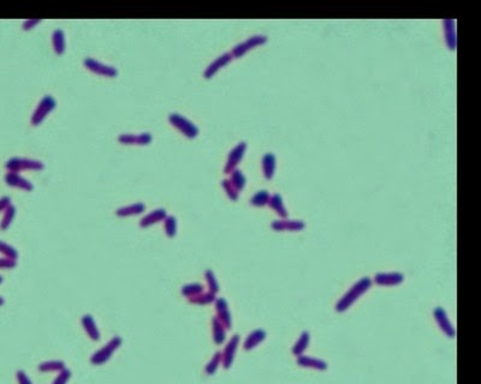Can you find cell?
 <instances>
[{
    "label": "cell",
    "mask_w": 481,
    "mask_h": 384,
    "mask_svg": "<svg viewBox=\"0 0 481 384\" xmlns=\"http://www.w3.org/2000/svg\"><path fill=\"white\" fill-rule=\"evenodd\" d=\"M57 106V101L53 96L51 95H45L43 99L40 100V102L37 103L36 108L34 109V112L32 114V118H30V123L32 125L36 126L43 122V120L46 118L48 114H50L52 110L55 108Z\"/></svg>",
    "instance_id": "obj_4"
},
{
    "label": "cell",
    "mask_w": 481,
    "mask_h": 384,
    "mask_svg": "<svg viewBox=\"0 0 481 384\" xmlns=\"http://www.w3.org/2000/svg\"><path fill=\"white\" fill-rule=\"evenodd\" d=\"M4 179H5L6 184H8L9 186H12V188L24 190V191H32V190L34 189L32 183L17 172H8L5 174Z\"/></svg>",
    "instance_id": "obj_8"
},
{
    "label": "cell",
    "mask_w": 481,
    "mask_h": 384,
    "mask_svg": "<svg viewBox=\"0 0 481 384\" xmlns=\"http://www.w3.org/2000/svg\"><path fill=\"white\" fill-rule=\"evenodd\" d=\"M223 186H224L225 191H226V193L229 195V197L231 199H237L238 191L234 188V185L231 184L230 180H224L223 182Z\"/></svg>",
    "instance_id": "obj_33"
},
{
    "label": "cell",
    "mask_w": 481,
    "mask_h": 384,
    "mask_svg": "<svg viewBox=\"0 0 481 384\" xmlns=\"http://www.w3.org/2000/svg\"><path fill=\"white\" fill-rule=\"evenodd\" d=\"M16 379H17V383H18V384H33V382L29 378V376H28L27 373L23 371V370H19V371H17Z\"/></svg>",
    "instance_id": "obj_34"
},
{
    "label": "cell",
    "mask_w": 481,
    "mask_h": 384,
    "mask_svg": "<svg viewBox=\"0 0 481 384\" xmlns=\"http://www.w3.org/2000/svg\"><path fill=\"white\" fill-rule=\"evenodd\" d=\"M0 254L6 258L13 259V261H17V258H18V252L16 249L3 240H0Z\"/></svg>",
    "instance_id": "obj_28"
},
{
    "label": "cell",
    "mask_w": 481,
    "mask_h": 384,
    "mask_svg": "<svg viewBox=\"0 0 481 384\" xmlns=\"http://www.w3.org/2000/svg\"><path fill=\"white\" fill-rule=\"evenodd\" d=\"M181 292H182L183 296L185 297V298L189 299V298H193V297L197 296V294L202 293L203 292V286L201 285V283H196V282L186 283V285H184L182 287Z\"/></svg>",
    "instance_id": "obj_24"
},
{
    "label": "cell",
    "mask_w": 481,
    "mask_h": 384,
    "mask_svg": "<svg viewBox=\"0 0 481 384\" xmlns=\"http://www.w3.org/2000/svg\"><path fill=\"white\" fill-rule=\"evenodd\" d=\"M144 210H146V206H144V203L137 202V203L129 204V206L120 207V208L117 209L116 214L119 217H127V216H133V215H140V214H142Z\"/></svg>",
    "instance_id": "obj_16"
},
{
    "label": "cell",
    "mask_w": 481,
    "mask_h": 384,
    "mask_svg": "<svg viewBox=\"0 0 481 384\" xmlns=\"http://www.w3.org/2000/svg\"><path fill=\"white\" fill-rule=\"evenodd\" d=\"M3 283V276H0V285Z\"/></svg>",
    "instance_id": "obj_40"
},
{
    "label": "cell",
    "mask_w": 481,
    "mask_h": 384,
    "mask_svg": "<svg viewBox=\"0 0 481 384\" xmlns=\"http://www.w3.org/2000/svg\"><path fill=\"white\" fill-rule=\"evenodd\" d=\"M10 204H11V198H10L9 196L0 197V213L4 212V210L8 208Z\"/></svg>",
    "instance_id": "obj_38"
},
{
    "label": "cell",
    "mask_w": 481,
    "mask_h": 384,
    "mask_svg": "<svg viewBox=\"0 0 481 384\" xmlns=\"http://www.w3.org/2000/svg\"><path fill=\"white\" fill-rule=\"evenodd\" d=\"M253 204H257V206H262L266 202V192H260L258 193L257 196H254L253 198Z\"/></svg>",
    "instance_id": "obj_36"
},
{
    "label": "cell",
    "mask_w": 481,
    "mask_h": 384,
    "mask_svg": "<svg viewBox=\"0 0 481 384\" xmlns=\"http://www.w3.org/2000/svg\"><path fill=\"white\" fill-rule=\"evenodd\" d=\"M52 44L57 54H63L65 52V34L61 29H55L52 33Z\"/></svg>",
    "instance_id": "obj_19"
},
{
    "label": "cell",
    "mask_w": 481,
    "mask_h": 384,
    "mask_svg": "<svg viewBox=\"0 0 481 384\" xmlns=\"http://www.w3.org/2000/svg\"><path fill=\"white\" fill-rule=\"evenodd\" d=\"M40 20L39 18H32V19H27L26 22H23L22 24V27H23V29L24 30H29V29H32V28L34 26H36L37 23H40Z\"/></svg>",
    "instance_id": "obj_37"
},
{
    "label": "cell",
    "mask_w": 481,
    "mask_h": 384,
    "mask_svg": "<svg viewBox=\"0 0 481 384\" xmlns=\"http://www.w3.org/2000/svg\"><path fill=\"white\" fill-rule=\"evenodd\" d=\"M231 184L234 185V188L237 190V191H240V190L243 189V186H244V176L243 174H242V173L240 171H234L233 173V175H231V180H230Z\"/></svg>",
    "instance_id": "obj_31"
},
{
    "label": "cell",
    "mask_w": 481,
    "mask_h": 384,
    "mask_svg": "<svg viewBox=\"0 0 481 384\" xmlns=\"http://www.w3.org/2000/svg\"><path fill=\"white\" fill-rule=\"evenodd\" d=\"M309 341H310V334L308 333V331H303V333L301 334V336L299 337V340L296 341V344L294 345L292 354L296 355V357L303 355V353L306 352L308 346H309Z\"/></svg>",
    "instance_id": "obj_18"
},
{
    "label": "cell",
    "mask_w": 481,
    "mask_h": 384,
    "mask_svg": "<svg viewBox=\"0 0 481 384\" xmlns=\"http://www.w3.org/2000/svg\"><path fill=\"white\" fill-rule=\"evenodd\" d=\"M242 156V150H241V147H237L236 149L231 151V154H230V156H229V160H227V164H226V167H225V172H230V171H233L235 166H236V164L238 161H240V159Z\"/></svg>",
    "instance_id": "obj_29"
},
{
    "label": "cell",
    "mask_w": 481,
    "mask_h": 384,
    "mask_svg": "<svg viewBox=\"0 0 481 384\" xmlns=\"http://www.w3.org/2000/svg\"><path fill=\"white\" fill-rule=\"evenodd\" d=\"M238 345H240V335H234L225 346L224 351L221 353V365L224 369L227 370L233 366Z\"/></svg>",
    "instance_id": "obj_7"
},
{
    "label": "cell",
    "mask_w": 481,
    "mask_h": 384,
    "mask_svg": "<svg viewBox=\"0 0 481 384\" xmlns=\"http://www.w3.org/2000/svg\"><path fill=\"white\" fill-rule=\"evenodd\" d=\"M221 364V352H216L213 354V357L211 358V360L207 363L206 368H205V373L208 376H212L217 372L218 368H219Z\"/></svg>",
    "instance_id": "obj_25"
},
{
    "label": "cell",
    "mask_w": 481,
    "mask_h": 384,
    "mask_svg": "<svg viewBox=\"0 0 481 384\" xmlns=\"http://www.w3.org/2000/svg\"><path fill=\"white\" fill-rule=\"evenodd\" d=\"M297 364L302 366V368L314 369L318 370V371H325V370L328 368L327 364L324 360H321L319 358L308 357V355H300V357H297Z\"/></svg>",
    "instance_id": "obj_12"
},
{
    "label": "cell",
    "mask_w": 481,
    "mask_h": 384,
    "mask_svg": "<svg viewBox=\"0 0 481 384\" xmlns=\"http://www.w3.org/2000/svg\"><path fill=\"white\" fill-rule=\"evenodd\" d=\"M205 278H206L207 285H208L210 292H212L214 294L219 292V283H218L216 276H214V274H213V272L212 270H206Z\"/></svg>",
    "instance_id": "obj_30"
},
{
    "label": "cell",
    "mask_w": 481,
    "mask_h": 384,
    "mask_svg": "<svg viewBox=\"0 0 481 384\" xmlns=\"http://www.w3.org/2000/svg\"><path fill=\"white\" fill-rule=\"evenodd\" d=\"M81 324H82L83 329H85L86 333H87L88 336L91 337L93 341L100 340L99 328L98 326H96L95 320L91 316V314H85V316L81 318Z\"/></svg>",
    "instance_id": "obj_13"
},
{
    "label": "cell",
    "mask_w": 481,
    "mask_h": 384,
    "mask_svg": "<svg viewBox=\"0 0 481 384\" xmlns=\"http://www.w3.org/2000/svg\"><path fill=\"white\" fill-rule=\"evenodd\" d=\"M188 302L194 305H208V304L216 302V294L212 292H202L197 296L189 298Z\"/></svg>",
    "instance_id": "obj_21"
},
{
    "label": "cell",
    "mask_w": 481,
    "mask_h": 384,
    "mask_svg": "<svg viewBox=\"0 0 481 384\" xmlns=\"http://www.w3.org/2000/svg\"><path fill=\"white\" fill-rule=\"evenodd\" d=\"M165 233L169 238H174L177 233V219L174 215H168L164 220Z\"/></svg>",
    "instance_id": "obj_26"
},
{
    "label": "cell",
    "mask_w": 481,
    "mask_h": 384,
    "mask_svg": "<svg viewBox=\"0 0 481 384\" xmlns=\"http://www.w3.org/2000/svg\"><path fill=\"white\" fill-rule=\"evenodd\" d=\"M433 314H434L435 321H437L438 326L442 329L443 333H444L446 336H449V337H455V335H456L455 328L451 323H450L449 318H448V316H446L445 310H443L442 307H437V309L434 310Z\"/></svg>",
    "instance_id": "obj_11"
},
{
    "label": "cell",
    "mask_w": 481,
    "mask_h": 384,
    "mask_svg": "<svg viewBox=\"0 0 481 384\" xmlns=\"http://www.w3.org/2000/svg\"><path fill=\"white\" fill-rule=\"evenodd\" d=\"M83 64L88 69L89 71L94 72V74L99 75V76H106V77H116L118 75V70L117 67L112 66V65L105 64L102 61L96 60L95 58L92 57H87L83 60Z\"/></svg>",
    "instance_id": "obj_6"
},
{
    "label": "cell",
    "mask_w": 481,
    "mask_h": 384,
    "mask_svg": "<svg viewBox=\"0 0 481 384\" xmlns=\"http://www.w3.org/2000/svg\"><path fill=\"white\" fill-rule=\"evenodd\" d=\"M5 168L9 172H22V171H40L44 168V164L35 159L29 157H10L5 164Z\"/></svg>",
    "instance_id": "obj_3"
},
{
    "label": "cell",
    "mask_w": 481,
    "mask_h": 384,
    "mask_svg": "<svg viewBox=\"0 0 481 384\" xmlns=\"http://www.w3.org/2000/svg\"><path fill=\"white\" fill-rule=\"evenodd\" d=\"M153 137L150 132L141 133H120L118 136V141L124 144H135V145H146L151 143Z\"/></svg>",
    "instance_id": "obj_10"
},
{
    "label": "cell",
    "mask_w": 481,
    "mask_h": 384,
    "mask_svg": "<svg viewBox=\"0 0 481 384\" xmlns=\"http://www.w3.org/2000/svg\"><path fill=\"white\" fill-rule=\"evenodd\" d=\"M16 261L13 259L6 258V257H0V269H12L16 267Z\"/></svg>",
    "instance_id": "obj_35"
},
{
    "label": "cell",
    "mask_w": 481,
    "mask_h": 384,
    "mask_svg": "<svg viewBox=\"0 0 481 384\" xmlns=\"http://www.w3.org/2000/svg\"><path fill=\"white\" fill-rule=\"evenodd\" d=\"M229 59H230V54H224V55H221V57L218 58L217 60H214L213 63L206 69V71H205L206 77L207 78L211 77V76H212L214 72L218 70V69H219L220 66H223V65L226 63V61H229Z\"/></svg>",
    "instance_id": "obj_27"
},
{
    "label": "cell",
    "mask_w": 481,
    "mask_h": 384,
    "mask_svg": "<svg viewBox=\"0 0 481 384\" xmlns=\"http://www.w3.org/2000/svg\"><path fill=\"white\" fill-rule=\"evenodd\" d=\"M369 287H371V281H369V279L360 280L358 283H355V285L352 286V288L349 289V292L344 294L343 298L339 300L337 306H336V309H337V311H339V312H343V311L347 310L348 307H350L352 304H354L356 300H358L360 297H361L362 294L369 288Z\"/></svg>",
    "instance_id": "obj_1"
},
{
    "label": "cell",
    "mask_w": 481,
    "mask_h": 384,
    "mask_svg": "<svg viewBox=\"0 0 481 384\" xmlns=\"http://www.w3.org/2000/svg\"><path fill=\"white\" fill-rule=\"evenodd\" d=\"M15 216H16V207L12 206V204H10L8 208L4 210V214H3L2 221H0V230L2 231L8 230V228L11 226Z\"/></svg>",
    "instance_id": "obj_22"
},
{
    "label": "cell",
    "mask_w": 481,
    "mask_h": 384,
    "mask_svg": "<svg viewBox=\"0 0 481 384\" xmlns=\"http://www.w3.org/2000/svg\"><path fill=\"white\" fill-rule=\"evenodd\" d=\"M216 310H217V318L226 329H231L233 327V318H231V313L227 306V302L223 298L216 299Z\"/></svg>",
    "instance_id": "obj_9"
},
{
    "label": "cell",
    "mask_w": 481,
    "mask_h": 384,
    "mask_svg": "<svg viewBox=\"0 0 481 384\" xmlns=\"http://www.w3.org/2000/svg\"><path fill=\"white\" fill-rule=\"evenodd\" d=\"M67 366H65L64 362L61 360H48V362H44L39 365V371L40 372H60L61 370H64Z\"/></svg>",
    "instance_id": "obj_23"
},
{
    "label": "cell",
    "mask_w": 481,
    "mask_h": 384,
    "mask_svg": "<svg viewBox=\"0 0 481 384\" xmlns=\"http://www.w3.org/2000/svg\"><path fill=\"white\" fill-rule=\"evenodd\" d=\"M403 276L401 274H379L375 278V282L382 286H392L399 285L402 282Z\"/></svg>",
    "instance_id": "obj_20"
},
{
    "label": "cell",
    "mask_w": 481,
    "mask_h": 384,
    "mask_svg": "<svg viewBox=\"0 0 481 384\" xmlns=\"http://www.w3.org/2000/svg\"><path fill=\"white\" fill-rule=\"evenodd\" d=\"M166 216H168L166 210L164 208H158L153 210V212H151L150 214H147V215H144L142 219L140 220V226L142 228H147L152 226V224L164 221Z\"/></svg>",
    "instance_id": "obj_14"
},
{
    "label": "cell",
    "mask_w": 481,
    "mask_h": 384,
    "mask_svg": "<svg viewBox=\"0 0 481 384\" xmlns=\"http://www.w3.org/2000/svg\"><path fill=\"white\" fill-rule=\"evenodd\" d=\"M70 378H71V371L65 368L64 370H61L60 372H58L57 377H55L52 384H68Z\"/></svg>",
    "instance_id": "obj_32"
},
{
    "label": "cell",
    "mask_w": 481,
    "mask_h": 384,
    "mask_svg": "<svg viewBox=\"0 0 481 384\" xmlns=\"http://www.w3.org/2000/svg\"><path fill=\"white\" fill-rule=\"evenodd\" d=\"M4 303H5L4 298H3V297H0V306H3V305H4Z\"/></svg>",
    "instance_id": "obj_39"
},
{
    "label": "cell",
    "mask_w": 481,
    "mask_h": 384,
    "mask_svg": "<svg viewBox=\"0 0 481 384\" xmlns=\"http://www.w3.org/2000/svg\"><path fill=\"white\" fill-rule=\"evenodd\" d=\"M169 122L176 127L179 132H182L185 137L188 138H194L197 136L199 133V129L197 126L194 124L192 120H189L188 118H185L184 116L179 113H171L169 116Z\"/></svg>",
    "instance_id": "obj_5"
},
{
    "label": "cell",
    "mask_w": 481,
    "mask_h": 384,
    "mask_svg": "<svg viewBox=\"0 0 481 384\" xmlns=\"http://www.w3.org/2000/svg\"><path fill=\"white\" fill-rule=\"evenodd\" d=\"M122 344H123L122 337H119V336L112 337L105 346H103V347L99 348L98 351L92 355L91 363L93 365H96V366L103 365L105 363L110 360L111 357L115 354V352L120 347V346H122Z\"/></svg>",
    "instance_id": "obj_2"
},
{
    "label": "cell",
    "mask_w": 481,
    "mask_h": 384,
    "mask_svg": "<svg viewBox=\"0 0 481 384\" xmlns=\"http://www.w3.org/2000/svg\"><path fill=\"white\" fill-rule=\"evenodd\" d=\"M266 335L267 334H266V331L264 329H255L254 331H252V333L247 336V338L244 340L243 348L245 349V351H252V349L258 347L261 342L265 341Z\"/></svg>",
    "instance_id": "obj_15"
},
{
    "label": "cell",
    "mask_w": 481,
    "mask_h": 384,
    "mask_svg": "<svg viewBox=\"0 0 481 384\" xmlns=\"http://www.w3.org/2000/svg\"><path fill=\"white\" fill-rule=\"evenodd\" d=\"M212 335L216 345L224 344L225 338H226V328L220 323L217 317L212 318Z\"/></svg>",
    "instance_id": "obj_17"
}]
</instances>
